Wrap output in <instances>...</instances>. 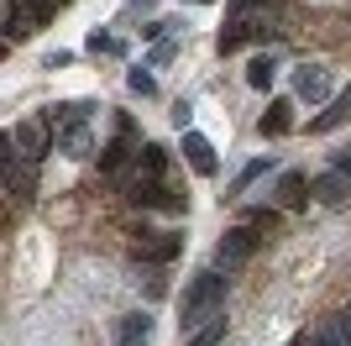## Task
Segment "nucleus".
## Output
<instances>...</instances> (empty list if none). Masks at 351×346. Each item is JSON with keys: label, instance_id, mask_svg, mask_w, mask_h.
Listing matches in <instances>:
<instances>
[{"label": "nucleus", "instance_id": "39448f33", "mask_svg": "<svg viewBox=\"0 0 351 346\" xmlns=\"http://www.w3.org/2000/svg\"><path fill=\"white\" fill-rule=\"evenodd\" d=\"M178 252H184V236H173V231H136L132 242L136 262H173Z\"/></svg>", "mask_w": 351, "mask_h": 346}, {"label": "nucleus", "instance_id": "423d86ee", "mask_svg": "<svg viewBox=\"0 0 351 346\" xmlns=\"http://www.w3.org/2000/svg\"><path fill=\"white\" fill-rule=\"evenodd\" d=\"M252 252H257V226H231L226 236H220V246H215V262L231 273V268L252 262Z\"/></svg>", "mask_w": 351, "mask_h": 346}, {"label": "nucleus", "instance_id": "9d476101", "mask_svg": "<svg viewBox=\"0 0 351 346\" xmlns=\"http://www.w3.org/2000/svg\"><path fill=\"white\" fill-rule=\"evenodd\" d=\"M184 158H189V168L199 173V178H210V173L220 168V163H215V147H210V137H199V131H184Z\"/></svg>", "mask_w": 351, "mask_h": 346}, {"label": "nucleus", "instance_id": "6ab92c4d", "mask_svg": "<svg viewBox=\"0 0 351 346\" xmlns=\"http://www.w3.org/2000/svg\"><path fill=\"white\" fill-rule=\"evenodd\" d=\"M273 79H278V63H273V58H252L247 63V84L252 89H267Z\"/></svg>", "mask_w": 351, "mask_h": 346}, {"label": "nucleus", "instance_id": "f8f14e48", "mask_svg": "<svg viewBox=\"0 0 351 346\" xmlns=\"http://www.w3.org/2000/svg\"><path fill=\"white\" fill-rule=\"evenodd\" d=\"M58 152L63 158H89V152H95V137H89L84 121H79V126H58Z\"/></svg>", "mask_w": 351, "mask_h": 346}, {"label": "nucleus", "instance_id": "0eeeda50", "mask_svg": "<svg viewBox=\"0 0 351 346\" xmlns=\"http://www.w3.org/2000/svg\"><path fill=\"white\" fill-rule=\"evenodd\" d=\"M132 158H136V126H132V115H121V131L100 147V173H121Z\"/></svg>", "mask_w": 351, "mask_h": 346}, {"label": "nucleus", "instance_id": "a211bd4d", "mask_svg": "<svg viewBox=\"0 0 351 346\" xmlns=\"http://www.w3.org/2000/svg\"><path fill=\"white\" fill-rule=\"evenodd\" d=\"M89 111H95L89 100H63V105L47 111V121H53V126H79V121H89Z\"/></svg>", "mask_w": 351, "mask_h": 346}, {"label": "nucleus", "instance_id": "6e6552de", "mask_svg": "<svg viewBox=\"0 0 351 346\" xmlns=\"http://www.w3.org/2000/svg\"><path fill=\"white\" fill-rule=\"evenodd\" d=\"M293 95H299V100H309V105L330 100V69H320V63L299 69V73H293Z\"/></svg>", "mask_w": 351, "mask_h": 346}, {"label": "nucleus", "instance_id": "72a5a7b5", "mask_svg": "<svg viewBox=\"0 0 351 346\" xmlns=\"http://www.w3.org/2000/svg\"><path fill=\"white\" fill-rule=\"evenodd\" d=\"M58 5H69V0H58Z\"/></svg>", "mask_w": 351, "mask_h": 346}, {"label": "nucleus", "instance_id": "ddd939ff", "mask_svg": "<svg viewBox=\"0 0 351 346\" xmlns=\"http://www.w3.org/2000/svg\"><path fill=\"white\" fill-rule=\"evenodd\" d=\"M257 131H263V137H289V131H293V105L289 100H273V105H267V115L257 121Z\"/></svg>", "mask_w": 351, "mask_h": 346}, {"label": "nucleus", "instance_id": "b1692460", "mask_svg": "<svg viewBox=\"0 0 351 346\" xmlns=\"http://www.w3.org/2000/svg\"><path fill=\"white\" fill-rule=\"evenodd\" d=\"M315 346H351V341H346V331H341L336 320H330V325H315Z\"/></svg>", "mask_w": 351, "mask_h": 346}, {"label": "nucleus", "instance_id": "5701e85b", "mask_svg": "<svg viewBox=\"0 0 351 346\" xmlns=\"http://www.w3.org/2000/svg\"><path fill=\"white\" fill-rule=\"evenodd\" d=\"M126 84H132V95H142V100H147V95H158V79H152L147 69H132V73H126Z\"/></svg>", "mask_w": 351, "mask_h": 346}, {"label": "nucleus", "instance_id": "f3484780", "mask_svg": "<svg viewBox=\"0 0 351 346\" xmlns=\"http://www.w3.org/2000/svg\"><path fill=\"white\" fill-rule=\"evenodd\" d=\"M184 346H226V315H210L199 331L184 336Z\"/></svg>", "mask_w": 351, "mask_h": 346}, {"label": "nucleus", "instance_id": "2f4dec72", "mask_svg": "<svg viewBox=\"0 0 351 346\" xmlns=\"http://www.w3.org/2000/svg\"><path fill=\"white\" fill-rule=\"evenodd\" d=\"M189 5H215V0H189Z\"/></svg>", "mask_w": 351, "mask_h": 346}, {"label": "nucleus", "instance_id": "dca6fc26", "mask_svg": "<svg viewBox=\"0 0 351 346\" xmlns=\"http://www.w3.org/2000/svg\"><path fill=\"white\" fill-rule=\"evenodd\" d=\"M346 121H351V89H346V95H336L325 115H315V121H309V131H336V126H346Z\"/></svg>", "mask_w": 351, "mask_h": 346}, {"label": "nucleus", "instance_id": "2eb2a0df", "mask_svg": "<svg viewBox=\"0 0 351 346\" xmlns=\"http://www.w3.org/2000/svg\"><path fill=\"white\" fill-rule=\"evenodd\" d=\"M162 168H168V147L158 142L136 147V178H162Z\"/></svg>", "mask_w": 351, "mask_h": 346}, {"label": "nucleus", "instance_id": "a878e982", "mask_svg": "<svg viewBox=\"0 0 351 346\" xmlns=\"http://www.w3.org/2000/svg\"><path fill=\"white\" fill-rule=\"evenodd\" d=\"M252 226H257V231H273V226H278V210H252Z\"/></svg>", "mask_w": 351, "mask_h": 346}, {"label": "nucleus", "instance_id": "f257e3e1", "mask_svg": "<svg viewBox=\"0 0 351 346\" xmlns=\"http://www.w3.org/2000/svg\"><path fill=\"white\" fill-rule=\"evenodd\" d=\"M220 304H226V278H220L215 268L194 273L189 288H184V304H178V331H184V336L199 331L210 315H220Z\"/></svg>", "mask_w": 351, "mask_h": 346}, {"label": "nucleus", "instance_id": "7ed1b4c3", "mask_svg": "<svg viewBox=\"0 0 351 346\" xmlns=\"http://www.w3.org/2000/svg\"><path fill=\"white\" fill-rule=\"evenodd\" d=\"M247 43H273V27H267V21H252V16L241 11V16H231V21L220 27L215 47H220V53H241Z\"/></svg>", "mask_w": 351, "mask_h": 346}, {"label": "nucleus", "instance_id": "f03ea898", "mask_svg": "<svg viewBox=\"0 0 351 346\" xmlns=\"http://www.w3.org/2000/svg\"><path fill=\"white\" fill-rule=\"evenodd\" d=\"M47 131H53V121H47V111H43V115H27V121H16V131H11V147H16V152H21V158L43 163L47 152H53V142H47Z\"/></svg>", "mask_w": 351, "mask_h": 346}, {"label": "nucleus", "instance_id": "cd10ccee", "mask_svg": "<svg viewBox=\"0 0 351 346\" xmlns=\"http://www.w3.org/2000/svg\"><path fill=\"white\" fill-rule=\"evenodd\" d=\"M257 5H273V0H231V16H241V11H257Z\"/></svg>", "mask_w": 351, "mask_h": 346}, {"label": "nucleus", "instance_id": "20e7f679", "mask_svg": "<svg viewBox=\"0 0 351 346\" xmlns=\"http://www.w3.org/2000/svg\"><path fill=\"white\" fill-rule=\"evenodd\" d=\"M0 189H5L16 205L37 200V163L21 158V152H11V158H5V168H0Z\"/></svg>", "mask_w": 351, "mask_h": 346}, {"label": "nucleus", "instance_id": "4468645a", "mask_svg": "<svg viewBox=\"0 0 351 346\" xmlns=\"http://www.w3.org/2000/svg\"><path fill=\"white\" fill-rule=\"evenodd\" d=\"M278 194H283V210H304V205H309V184H304V173L289 168V173L278 178Z\"/></svg>", "mask_w": 351, "mask_h": 346}, {"label": "nucleus", "instance_id": "412c9836", "mask_svg": "<svg viewBox=\"0 0 351 346\" xmlns=\"http://www.w3.org/2000/svg\"><path fill=\"white\" fill-rule=\"evenodd\" d=\"M53 5H58V0H16V11L27 16L32 27H47V16H53Z\"/></svg>", "mask_w": 351, "mask_h": 346}, {"label": "nucleus", "instance_id": "1a4fd4ad", "mask_svg": "<svg viewBox=\"0 0 351 346\" xmlns=\"http://www.w3.org/2000/svg\"><path fill=\"white\" fill-rule=\"evenodd\" d=\"M309 194H315L320 205H346V200H351V173H341V168L320 173V178L309 184Z\"/></svg>", "mask_w": 351, "mask_h": 346}, {"label": "nucleus", "instance_id": "aec40b11", "mask_svg": "<svg viewBox=\"0 0 351 346\" xmlns=\"http://www.w3.org/2000/svg\"><path fill=\"white\" fill-rule=\"evenodd\" d=\"M267 173V158H257V163H247V168L236 173V184H231V194H226V200H236V194H247L252 184H257V178H263Z\"/></svg>", "mask_w": 351, "mask_h": 346}, {"label": "nucleus", "instance_id": "393cba45", "mask_svg": "<svg viewBox=\"0 0 351 346\" xmlns=\"http://www.w3.org/2000/svg\"><path fill=\"white\" fill-rule=\"evenodd\" d=\"M89 53H126L116 37H105V32H89Z\"/></svg>", "mask_w": 351, "mask_h": 346}, {"label": "nucleus", "instance_id": "bb28decb", "mask_svg": "<svg viewBox=\"0 0 351 346\" xmlns=\"http://www.w3.org/2000/svg\"><path fill=\"white\" fill-rule=\"evenodd\" d=\"M69 63H73V53H47L43 58V69H69Z\"/></svg>", "mask_w": 351, "mask_h": 346}, {"label": "nucleus", "instance_id": "473e14b6", "mask_svg": "<svg viewBox=\"0 0 351 346\" xmlns=\"http://www.w3.org/2000/svg\"><path fill=\"white\" fill-rule=\"evenodd\" d=\"M0 58H5V43H0Z\"/></svg>", "mask_w": 351, "mask_h": 346}, {"label": "nucleus", "instance_id": "9b49d317", "mask_svg": "<svg viewBox=\"0 0 351 346\" xmlns=\"http://www.w3.org/2000/svg\"><path fill=\"white\" fill-rule=\"evenodd\" d=\"M116 346H147L152 341V315H116Z\"/></svg>", "mask_w": 351, "mask_h": 346}, {"label": "nucleus", "instance_id": "4be33fe9", "mask_svg": "<svg viewBox=\"0 0 351 346\" xmlns=\"http://www.w3.org/2000/svg\"><path fill=\"white\" fill-rule=\"evenodd\" d=\"M32 32H37V27H32L27 16H21V11H11V21H5V43H27Z\"/></svg>", "mask_w": 351, "mask_h": 346}, {"label": "nucleus", "instance_id": "7c9ffc66", "mask_svg": "<svg viewBox=\"0 0 351 346\" xmlns=\"http://www.w3.org/2000/svg\"><path fill=\"white\" fill-rule=\"evenodd\" d=\"M289 346H315V331H299V336H293Z\"/></svg>", "mask_w": 351, "mask_h": 346}, {"label": "nucleus", "instance_id": "c756f323", "mask_svg": "<svg viewBox=\"0 0 351 346\" xmlns=\"http://www.w3.org/2000/svg\"><path fill=\"white\" fill-rule=\"evenodd\" d=\"M16 147H11V131H0V168H5V158H11Z\"/></svg>", "mask_w": 351, "mask_h": 346}, {"label": "nucleus", "instance_id": "c85d7f7f", "mask_svg": "<svg viewBox=\"0 0 351 346\" xmlns=\"http://www.w3.org/2000/svg\"><path fill=\"white\" fill-rule=\"evenodd\" d=\"M330 168H341V173H351V147H341L336 158H330Z\"/></svg>", "mask_w": 351, "mask_h": 346}]
</instances>
